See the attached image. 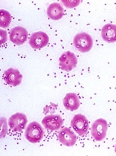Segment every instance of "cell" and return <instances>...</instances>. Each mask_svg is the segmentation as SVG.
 <instances>
[{
    "label": "cell",
    "instance_id": "6da1fadb",
    "mask_svg": "<svg viewBox=\"0 0 116 156\" xmlns=\"http://www.w3.org/2000/svg\"><path fill=\"white\" fill-rule=\"evenodd\" d=\"M44 135V130L41 126L36 122L28 125L25 133V137L28 141L33 144L40 142Z\"/></svg>",
    "mask_w": 116,
    "mask_h": 156
},
{
    "label": "cell",
    "instance_id": "8fae6325",
    "mask_svg": "<svg viewBox=\"0 0 116 156\" xmlns=\"http://www.w3.org/2000/svg\"><path fill=\"white\" fill-rule=\"evenodd\" d=\"M58 139L61 144L70 147L75 145L77 141V136L71 129L65 127L61 129L58 135Z\"/></svg>",
    "mask_w": 116,
    "mask_h": 156
},
{
    "label": "cell",
    "instance_id": "4fadbf2b",
    "mask_svg": "<svg viewBox=\"0 0 116 156\" xmlns=\"http://www.w3.org/2000/svg\"><path fill=\"white\" fill-rule=\"evenodd\" d=\"M63 105L67 110L73 112L78 109L80 102L76 94L70 93L67 94L63 99Z\"/></svg>",
    "mask_w": 116,
    "mask_h": 156
},
{
    "label": "cell",
    "instance_id": "52a82bcc",
    "mask_svg": "<svg viewBox=\"0 0 116 156\" xmlns=\"http://www.w3.org/2000/svg\"><path fill=\"white\" fill-rule=\"evenodd\" d=\"M28 32L25 28L22 27H16L12 28L10 32L11 41L17 45H21L27 40Z\"/></svg>",
    "mask_w": 116,
    "mask_h": 156
},
{
    "label": "cell",
    "instance_id": "30bf717a",
    "mask_svg": "<svg viewBox=\"0 0 116 156\" xmlns=\"http://www.w3.org/2000/svg\"><path fill=\"white\" fill-rule=\"evenodd\" d=\"M23 76L18 69L10 68L4 72V79L9 85L16 87L22 83Z\"/></svg>",
    "mask_w": 116,
    "mask_h": 156
},
{
    "label": "cell",
    "instance_id": "3957f363",
    "mask_svg": "<svg viewBox=\"0 0 116 156\" xmlns=\"http://www.w3.org/2000/svg\"><path fill=\"white\" fill-rule=\"evenodd\" d=\"M107 130V121L103 119H98L92 125L91 135L96 141H101L105 138Z\"/></svg>",
    "mask_w": 116,
    "mask_h": 156
},
{
    "label": "cell",
    "instance_id": "5b68a950",
    "mask_svg": "<svg viewBox=\"0 0 116 156\" xmlns=\"http://www.w3.org/2000/svg\"><path fill=\"white\" fill-rule=\"evenodd\" d=\"M77 58L74 53L71 51L65 52L59 58V66L64 71L69 72L76 67Z\"/></svg>",
    "mask_w": 116,
    "mask_h": 156
},
{
    "label": "cell",
    "instance_id": "5bb4252c",
    "mask_svg": "<svg viewBox=\"0 0 116 156\" xmlns=\"http://www.w3.org/2000/svg\"><path fill=\"white\" fill-rule=\"evenodd\" d=\"M47 13L49 17L53 20H59L64 16V8L58 3H53L49 6Z\"/></svg>",
    "mask_w": 116,
    "mask_h": 156
},
{
    "label": "cell",
    "instance_id": "7c38bea8",
    "mask_svg": "<svg viewBox=\"0 0 116 156\" xmlns=\"http://www.w3.org/2000/svg\"><path fill=\"white\" fill-rule=\"evenodd\" d=\"M103 40L108 43L116 41V25L108 23L104 25L101 30Z\"/></svg>",
    "mask_w": 116,
    "mask_h": 156
},
{
    "label": "cell",
    "instance_id": "7a4b0ae2",
    "mask_svg": "<svg viewBox=\"0 0 116 156\" xmlns=\"http://www.w3.org/2000/svg\"><path fill=\"white\" fill-rule=\"evenodd\" d=\"M73 43L75 48L82 53L90 51L93 46V41L91 36L85 32L75 35Z\"/></svg>",
    "mask_w": 116,
    "mask_h": 156
},
{
    "label": "cell",
    "instance_id": "9c48e42d",
    "mask_svg": "<svg viewBox=\"0 0 116 156\" xmlns=\"http://www.w3.org/2000/svg\"><path fill=\"white\" fill-rule=\"evenodd\" d=\"M41 123L45 129L53 131L59 130L63 124L64 122L59 115H51L43 118Z\"/></svg>",
    "mask_w": 116,
    "mask_h": 156
},
{
    "label": "cell",
    "instance_id": "2e32d148",
    "mask_svg": "<svg viewBox=\"0 0 116 156\" xmlns=\"http://www.w3.org/2000/svg\"><path fill=\"white\" fill-rule=\"evenodd\" d=\"M115 153H116V145L115 147Z\"/></svg>",
    "mask_w": 116,
    "mask_h": 156
},
{
    "label": "cell",
    "instance_id": "9a60e30c",
    "mask_svg": "<svg viewBox=\"0 0 116 156\" xmlns=\"http://www.w3.org/2000/svg\"><path fill=\"white\" fill-rule=\"evenodd\" d=\"M0 25L1 27L7 28L9 27L12 22V17L9 12L4 9L0 11Z\"/></svg>",
    "mask_w": 116,
    "mask_h": 156
},
{
    "label": "cell",
    "instance_id": "277c9868",
    "mask_svg": "<svg viewBox=\"0 0 116 156\" xmlns=\"http://www.w3.org/2000/svg\"><path fill=\"white\" fill-rule=\"evenodd\" d=\"M71 125L74 130L81 136L86 134L89 128L88 120L81 114L75 115L71 120Z\"/></svg>",
    "mask_w": 116,
    "mask_h": 156
},
{
    "label": "cell",
    "instance_id": "ba28073f",
    "mask_svg": "<svg viewBox=\"0 0 116 156\" xmlns=\"http://www.w3.org/2000/svg\"><path fill=\"white\" fill-rule=\"evenodd\" d=\"M49 42V37L47 34L43 32L33 33L31 36L29 44L33 49L43 48L47 45Z\"/></svg>",
    "mask_w": 116,
    "mask_h": 156
},
{
    "label": "cell",
    "instance_id": "8992f818",
    "mask_svg": "<svg viewBox=\"0 0 116 156\" xmlns=\"http://www.w3.org/2000/svg\"><path fill=\"white\" fill-rule=\"evenodd\" d=\"M27 122L28 119L26 115L18 112L10 117L8 125L14 131L20 132L25 129Z\"/></svg>",
    "mask_w": 116,
    "mask_h": 156
}]
</instances>
